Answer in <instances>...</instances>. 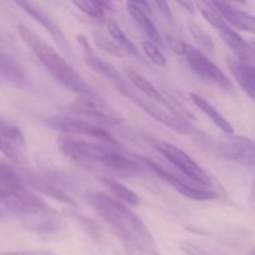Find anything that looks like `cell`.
Returning a JSON list of instances; mask_svg holds the SVG:
<instances>
[{
  "mask_svg": "<svg viewBox=\"0 0 255 255\" xmlns=\"http://www.w3.org/2000/svg\"><path fill=\"white\" fill-rule=\"evenodd\" d=\"M0 207L34 233H54L62 226L59 213L29 189L24 177L6 163H0Z\"/></svg>",
  "mask_w": 255,
  "mask_h": 255,
  "instance_id": "obj_1",
  "label": "cell"
},
{
  "mask_svg": "<svg viewBox=\"0 0 255 255\" xmlns=\"http://www.w3.org/2000/svg\"><path fill=\"white\" fill-rule=\"evenodd\" d=\"M84 201L101 217L124 243L129 255H161L148 227L128 206L102 192L89 191Z\"/></svg>",
  "mask_w": 255,
  "mask_h": 255,
  "instance_id": "obj_2",
  "label": "cell"
},
{
  "mask_svg": "<svg viewBox=\"0 0 255 255\" xmlns=\"http://www.w3.org/2000/svg\"><path fill=\"white\" fill-rule=\"evenodd\" d=\"M60 151L75 163L86 168H102L120 176L134 177L142 172L141 166L117 148L99 142L81 141L72 137H60Z\"/></svg>",
  "mask_w": 255,
  "mask_h": 255,
  "instance_id": "obj_3",
  "label": "cell"
},
{
  "mask_svg": "<svg viewBox=\"0 0 255 255\" xmlns=\"http://www.w3.org/2000/svg\"><path fill=\"white\" fill-rule=\"evenodd\" d=\"M17 32L22 41L30 47L32 54L39 59V61L44 65L45 69L52 75L55 80L60 82L69 91L74 92L80 96V99L94 100L101 101L100 96L91 85L42 37H40L34 30L25 25L20 24L17 26Z\"/></svg>",
  "mask_w": 255,
  "mask_h": 255,
  "instance_id": "obj_4",
  "label": "cell"
},
{
  "mask_svg": "<svg viewBox=\"0 0 255 255\" xmlns=\"http://www.w3.org/2000/svg\"><path fill=\"white\" fill-rule=\"evenodd\" d=\"M77 42H79L80 47H81V51L84 54L85 61L86 64L91 67L94 71H96L97 74L101 75L102 77L107 80L120 94L124 95L125 97L131 100L133 104H136L137 106L141 107L143 105V102L146 101V97L143 95L139 94L133 86H132L131 82L128 81L125 75H122L116 67L112 64H110L106 60L101 59L99 55L95 52L94 47L91 46L90 41L87 40L86 36L84 35H79L77 36Z\"/></svg>",
  "mask_w": 255,
  "mask_h": 255,
  "instance_id": "obj_5",
  "label": "cell"
},
{
  "mask_svg": "<svg viewBox=\"0 0 255 255\" xmlns=\"http://www.w3.org/2000/svg\"><path fill=\"white\" fill-rule=\"evenodd\" d=\"M169 44L174 51L178 52L186 59L187 64H188L189 69L192 70L193 74H196L197 76L206 80V81L211 82V84L217 85L221 89L227 90V91L233 90V84L227 77V75L201 50L194 47L193 45L187 44V42L177 39H171Z\"/></svg>",
  "mask_w": 255,
  "mask_h": 255,
  "instance_id": "obj_6",
  "label": "cell"
},
{
  "mask_svg": "<svg viewBox=\"0 0 255 255\" xmlns=\"http://www.w3.org/2000/svg\"><path fill=\"white\" fill-rule=\"evenodd\" d=\"M204 19L217 30L223 41L233 50L237 60L255 65V49L246 41L211 5V2H197L196 5Z\"/></svg>",
  "mask_w": 255,
  "mask_h": 255,
  "instance_id": "obj_7",
  "label": "cell"
},
{
  "mask_svg": "<svg viewBox=\"0 0 255 255\" xmlns=\"http://www.w3.org/2000/svg\"><path fill=\"white\" fill-rule=\"evenodd\" d=\"M44 124L52 131L64 133L67 137H89V138L96 139L99 143L107 144V146L115 147L117 149L120 148V143L107 129L94 125L87 120L75 119V117L64 116V115H52V116L45 117Z\"/></svg>",
  "mask_w": 255,
  "mask_h": 255,
  "instance_id": "obj_8",
  "label": "cell"
},
{
  "mask_svg": "<svg viewBox=\"0 0 255 255\" xmlns=\"http://www.w3.org/2000/svg\"><path fill=\"white\" fill-rule=\"evenodd\" d=\"M151 144L161 156H163L167 161L171 162L176 168H178L184 176L188 177L193 183H197V186L203 187V188L211 189V177L183 149L169 143V142L162 141V139H151Z\"/></svg>",
  "mask_w": 255,
  "mask_h": 255,
  "instance_id": "obj_9",
  "label": "cell"
},
{
  "mask_svg": "<svg viewBox=\"0 0 255 255\" xmlns=\"http://www.w3.org/2000/svg\"><path fill=\"white\" fill-rule=\"evenodd\" d=\"M134 158L138 161V163L141 164L142 167H144V168H147L148 171H151L152 173L158 176L162 181L168 183L172 188L176 189V191L178 192L179 194H182L183 197H187V198L192 199V201L198 202H207L216 198V193H214L212 189L203 188V187L196 186V184L191 183V182L183 181V179L179 178L178 176L171 173V172L167 171L166 168H163V167H161L159 164H157L156 162H153L152 159L142 156V154H136Z\"/></svg>",
  "mask_w": 255,
  "mask_h": 255,
  "instance_id": "obj_10",
  "label": "cell"
},
{
  "mask_svg": "<svg viewBox=\"0 0 255 255\" xmlns=\"http://www.w3.org/2000/svg\"><path fill=\"white\" fill-rule=\"evenodd\" d=\"M0 153L14 163L24 166L29 161L27 144L19 127L0 117Z\"/></svg>",
  "mask_w": 255,
  "mask_h": 255,
  "instance_id": "obj_11",
  "label": "cell"
},
{
  "mask_svg": "<svg viewBox=\"0 0 255 255\" xmlns=\"http://www.w3.org/2000/svg\"><path fill=\"white\" fill-rule=\"evenodd\" d=\"M216 151L228 161L237 162L243 166H253L254 139L244 136H231L219 138L216 142Z\"/></svg>",
  "mask_w": 255,
  "mask_h": 255,
  "instance_id": "obj_12",
  "label": "cell"
},
{
  "mask_svg": "<svg viewBox=\"0 0 255 255\" xmlns=\"http://www.w3.org/2000/svg\"><path fill=\"white\" fill-rule=\"evenodd\" d=\"M15 4L21 7L27 15H30L35 21L39 22L49 32L50 36L54 39V41L64 51V54H66L67 56H72V47L69 40H67L66 35L64 34L61 27L56 24V21L46 11H44L39 5L31 1H15Z\"/></svg>",
  "mask_w": 255,
  "mask_h": 255,
  "instance_id": "obj_13",
  "label": "cell"
},
{
  "mask_svg": "<svg viewBox=\"0 0 255 255\" xmlns=\"http://www.w3.org/2000/svg\"><path fill=\"white\" fill-rule=\"evenodd\" d=\"M126 77L128 79V81L131 82L132 86H133L139 94L143 95V96L147 97L148 100H151L152 102L159 105V106H162L163 109L168 110L172 114L179 115V116H183L186 117V119H188V117L186 116V112L181 111L178 107L174 106V105L172 104L163 94H161L159 90L157 89L147 77H144L141 72H138L134 69H127Z\"/></svg>",
  "mask_w": 255,
  "mask_h": 255,
  "instance_id": "obj_14",
  "label": "cell"
},
{
  "mask_svg": "<svg viewBox=\"0 0 255 255\" xmlns=\"http://www.w3.org/2000/svg\"><path fill=\"white\" fill-rule=\"evenodd\" d=\"M72 112L86 119L95 121V125H105V126H116L122 122V119L119 114L112 110L107 109L102 105L101 101H94V100L80 99L71 106Z\"/></svg>",
  "mask_w": 255,
  "mask_h": 255,
  "instance_id": "obj_15",
  "label": "cell"
},
{
  "mask_svg": "<svg viewBox=\"0 0 255 255\" xmlns=\"http://www.w3.org/2000/svg\"><path fill=\"white\" fill-rule=\"evenodd\" d=\"M211 5L232 26L255 34V16L227 1H211Z\"/></svg>",
  "mask_w": 255,
  "mask_h": 255,
  "instance_id": "obj_16",
  "label": "cell"
},
{
  "mask_svg": "<svg viewBox=\"0 0 255 255\" xmlns=\"http://www.w3.org/2000/svg\"><path fill=\"white\" fill-rule=\"evenodd\" d=\"M0 79L21 89L26 87L29 82V76L21 65L2 50H0Z\"/></svg>",
  "mask_w": 255,
  "mask_h": 255,
  "instance_id": "obj_17",
  "label": "cell"
},
{
  "mask_svg": "<svg viewBox=\"0 0 255 255\" xmlns=\"http://www.w3.org/2000/svg\"><path fill=\"white\" fill-rule=\"evenodd\" d=\"M228 67L242 90L255 101V65L246 64L237 59H228Z\"/></svg>",
  "mask_w": 255,
  "mask_h": 255,
  "instance_id": "obj_18",
  "label": "cell"
},
{
  "mask_svg": "<svg viewBox=\"0 0 255 255\" xmlns=\"http://www.w3.org/2000/svg\"><path fill=\"white\" fill-rule=\"evenodd\" d=\"M127 10H128L129 15L132 16V19L136 21V24L138 25L139 29L144 32V34L148 36L149 41L153 42L157 46L164 47V41L162 39L161 34L157 30L156 25L153 24V21L149 17V14L144 10H142L141 7L137 5L136 1H127Z\"/></svg>",
  "mask_w": 255,
  "mask_h": 255,
  "instance_id": "obj_19",
  "label": "cell"
},
{
  "mask_svg": "<svg viewBox=\"0 0 255 255\" xmlns=\"http://www.w3.org/2000/svg\"><path fill=\"white\" fill-rule=\"evenodd\" d=\"M191 99L192 101H193V104L196 105V106L198 107V109L201 110V111L203 112V114L206 115V116L208 117L219 129H222V131L227 134H233L234 129L233 126L231 125V122H229L228 120H227L226 117L213 106V105L209 104L206 99L199 96L198 94H194V92L191 94Z\"/></svg>",
  "mask_w": 255,
  "mask_h": 255,
  "instance_id": "obj_20",
  "label": "cell"
},
{
  "mask_svg": "<svg viewBox=\"0 0 255 255\" xmlns=\"http://www.w3.org/2000/svg\"><path fill=\"white\" fill-rule=\"evenodd\" d=\"M99 181L101 186L106 188L107 192L111 194L112 198L116 199V201L131 207H136L139 204V197L134 192H132L131 189L127 188L126 186L120 183V182L106 178V177H100Z\"/></svg>",
  "mask_w": 255,
  "mask_h": 255,
  "instance_id": "obj_21",
  "label": "cell"
},
{
  "mask_svg": "<svg viewBox=\"0 0 255 255\" xmlns=\"http://www.w3.org/2000/svg\"><path fill=\"white\" fill-rule=\"evenodd\" d=\"M107 27H109V32L110 35H111L112 39H114L115 44L121 49L122 52L129 55V56L133 57V59H137L138 61L143 62V56H142V54L139 52V50L137 49V46L133 44V41L125 34L124 30L121 29V26H120L115 20H109Z\"/></svg>",
  "mask_w": 255,
  "mask_h": 255,
  "instance_id": "obj_22",
  "label": "cell"
},
{
  "mask_svg": "<svg viewBox=\"0 0 255 255\" xmlns=\"http://www.w3.org/2000/svg\"><path fill=\"white\" fill-rule=\"evenodd\" d=\"M27 186H30L31 188H34L35 191L41 192L42 194L47 197H51V198L56 199V201L62 202L65 204H69V206H75V201L69 196L67 193H65L64 191L59 189L57 187H55L54 184L49 183L45 179L36 178V177H30V178L25 179Z\"/></svg>",
  "mask_w": 255,
  "mask_h": 255,
  "instance_id": "obj_23",
  "label": "cell"
},
{
  "mask_svg": "<svg viewBox=\"0 0 255 255\" xmlns=\"http://www.w3.org/2000/svg\"><path fill=\"white\" fill-rule=\"evenodd\" d=\"M72 4L81 10L84 14L87 16L92 17L96 20H104L105 19V12L106 10H114V4L110 1H90V0H77V1H72Z\"/></svg>",
  "mask_w": 255,
  "mask_h": 255,
  "instance_id": "obj_24",
  "label": "cell"
},
{
  "mask_svg": "<svg viewBox=\"0 0 255 255\" xmlns=\"http://www.w3.org/2000/svg\"><path fill=\"white\" fill-rule=\"evenodd\" d=\"M142 51L146 55L147 59L151 62H153V64H156L157 66H166L167 60L164 57L163 52L153 42H151L149 40L142 41Z\"/></svg>",
  "mask_w": 255,
  "mask_h": 255,
  "instance_id": "obj_25",
  "label": "cell"
},
{
  "mask_svg": "<svg viewBox=\"0 0 255 255\" xmlns=\"http://www.w3.org/2000/svg\"><path fill=\"white\" fill-rule=\"evenodd\" d=\"M189 31H191L192 36L198 41V44L201 45L202 47H204L206 50H209V51H213V40H212V37L209 36L199 25L194 24V22H189Z\"/></svg>",
  "mask_w": 255,
  "mask_h": 255,
  "instance_id": "obj_26",
  "label": "cell"
},
{
  "mask_svg": "<svg viewBox=\"0 0 255 255\" xmlns=\"http://www.w3.org/2000/svg\"><path fill=\"white\" fill-rule=\"evenodd\" d=\"M95 40H96L97 46L101 50H105V51H107L109 54L114 55V56L116 57L124 56V52H122L121 49L115 44L114 40H109L106 36H104V35H96V36H95Z\"/></svg>",
  "mask_w": 255,
  "mask_h": 255,
  "instance_id": "obj_27",
  "label": "cell"
},
{
  "mask_svg": "<svg viewBox=\"0 0 255 255\" xmlns=\"http://www.w3.org/2000/svg\"><path fill=\"white\" fill-rule=\"evenodd\" d=\"M179 248L183 253H186L187 255H216L211 252L206 251V249L201 248L197 244L191 243V242H187V241H182L179 242Z\"/></svg>",
  "mask_w": 255,
  "mask_h": 255,
  "instance_id": "obj_28",
  "label": "cell"
},
{
  "mask_svg": "<svg viewBox=\"0 0 255 255\" xmlns=\"http://www.w3.org/2000/svg\"><path fill=\"white\" fill-rule=\"evenodd\" d=\"M0 255H55L50 252L40 251H15V252H2Z\"/></svg>",
  "mask_w": 255,
  "mask_h": 255,
  "instance_id": "obj_29",
  "label": "cell"
},
{
  "mask_svg": "<svg viewBox=\"0 0 255 255\" xmlns=\"http://www.w3.org/2000/svg\"><path fill=\"white\" fill-rule=\"evenodd\" d=\"M154 5L158 7L159 11H161L162 14L167 17V19L172 20V11H171V9H169L168 2L167 1H156L154 2Z\"/></svg>",
  "mask_w": 255,
  "mask_h": 255,
  "instance_id": "obj_30",
  "label": "cell"
},
{
  "mask_svg": "<svg viewBox=\"0 0 255 255\" xmlns=\"http://www.w3.org/2000/svg\"><path fill=\"white\" fill-rule=\"evenodd\" d=\"M249 204L253 209H255V178L253 181V184H252L251 188V194H249Z\"/></svg>",
  "mask_w": 255,
  "mask_h": 255,
  "instance_id": "obj_31",
  "label": "cell"
},
{
  "mask_svg": "<svg viewBox=\"0 0 255 255\" xmlns=\"http://www.w3.org/2000/svg\"><path fill=\"white\" fill-rule=\"evenodd\" d=\"M179 5H181V6H183L186 10H188V11L191 12V14H193L194 10H196V4H194V2L182 1V2H179Z\"/></svg>",
  "mask_w": 255,
  "mask_h": 255,
  "instance_id": "obj_32",
  "label": "cell"
},
{
  "mask_svg": "<svg viewBox=\"0 0 255 255\" xmlns=\"http://www.w3.org/2000/svg\"><path fill=\"white\" fill-rule=\"evenodd\" d=\"M253 168H255V139H254V154H253Z\"/></svg>",
  "mask_w": 255,
  "mask_h": 255,
  "instance_id": "obj_33",
  "label": "cell"
},
{
  "mask_svg": "<svg viewBox=\"0 0 255 255\" xmlns=\"http://www.w3.org/2000/svg\"><path fill=\"white\" fill-rule=\"evenodd\" d=\"M251 255H255V249H253V251L251 252Z\"/></svg>",
  "mask_w": 255,
  "mask_h": 255,
  "instance_id": "obj_34",
  "label": "cell"
},
{
  "mask_svg": "<svg viewBox=\"0 0 255 255\" xmlns=\"http://www.w3.org/2000/svg\"><path fill=\"white\" fill-rule=\"evenodd\" d=\"M1 209H2V208H1V207H0V217H1V214H2V211H1Z\"/></svg>",
  "mask_w": 255,
  "mask_h": 255,
  "instance_id": "obj_35",
  "label": "cell"
},
{
  "mask_svg": "<svg viewBox=\"0 0 255 255\" xmlns=\"http://www.w3.org/2000/svg\"><path fill=\"white\" fill-rule=\"evenodd\" d=\"M253 47H254V49H255V41L253 42Z\"/></svg>",
  "mask_w": 255,
  "mask_h": 255,
  "instance_id": "obj_36",
  "label": "cell"
}]
</instances>
